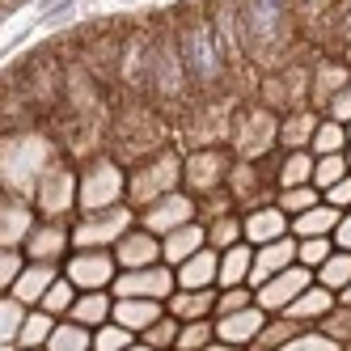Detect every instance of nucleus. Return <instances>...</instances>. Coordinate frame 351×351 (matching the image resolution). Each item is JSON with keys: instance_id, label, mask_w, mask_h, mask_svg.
<instances>
[{"instance_id": "nucleus-1", "label": "nucleus", "mask_w": 351, "mask_h": 351, "mask_svg": "<svg viewBox=\"0 0 351 351\" xmlns=\"http://www.w3.org/2000/svg\"><path fill=\"white\" fill-rule=\"evenodd\" d=\"M51 165H56V148L47 136H38V132L5 136V191L9 195H21L34 204V191Z\"/></svg>"}, {"instance_id": "nucleus-2", "label": "nucleus", "mask_w": 351, "mask_h": 351, "mask_svg": "<svg viewBox=\"0 0 351 351\" xmlns=\"http://www.w3.org/2000/svg\"><path fill=\"white\" fill-rule=\"evenodd\" d=\"M182 169H186V153L178 148H153L132 173H128V204L140 212L157 199L182 191Z\"/></svg>"}, {"instance_id": "nucleus-3", "label": "nucleus", "mask_w": 351, "mask_h": 351, "mask_svg": "<svg viewBox=\"0 0 351 351\" xmlns=\"http://www.w3.org/2000/svg\"><path fill=\"white\" fill-rule=\"evenodd\" d=\"M136 224L140 216L132 204L102 208V212H77V220H72V250H114Z\"/></svg>"}, {"instance_id": "nucleus-4", "label": "nucleus", "mask_w": 351, "mask_h": 351, "mask_svg": "<svg viewBox=\"0 0 351 351\" xmlns=\"http://www.w3.org/2000/svg\"><path fill=\"white\" fill-rule=\"evenodd\" d=\"M119 204H128V173L110 157H93L81 169L77 212H102V208H119Z\"/></svg>"}, {"instance_id": "nucleus-5", "label": "nucleus", "mask_w": 351, "mask_h": 351, "mask_svg": "<svg viewBox=\"0 0 351 351\" xmlns=\"http://www.w3.org/2000/svg\"><path fill=\"white\" fill-rule=\"evenodd\" d=\"M178 51L182 64L191 68V77L199 85H212L220 77V34H216V21L212 17H195L191 26L178 38Z\"/></svg>"}, {"instance_id": "nucleus-6", "label": "nucleus", "mask_w": 351, "mask_h": 351, "mask_svg": "<svg viewBox=\"0 0 351 351\" xmlns=\"http://www.w3.org/2000/svg\"><path fill=\"white\" fill-rule=\"evenodd\" d=\"M77 199H81V173L68 161H56L47 169V178L34 191V208L43 220H77Z\"/></svg>"}, {"instance_id": "nucleus-7", "label": "nucleus", "mask_w": 351, "mask_h": 351, "mask_svg": "<svg viewBox=\"0 0 351 351\" xmlns=\"http://www.w3.org/2000/svg\"><path fill=\"white\" fill-rule=\"evenodd\" d=\"M233 165H237V157H233V153H224V148L204 144V148H195V153H186L182 186H186L191 195H199V199H204V195H216V191L229 186Z\"/></svg>"}, {"instance_id": "nucleus-8", "label": "nucleus", "mask_w": 351, "mask_h": 351, "mask_svg": "<svg viewBox=\"0 0 351 351\" xmlns=\"http://www.w3.org/2000/svg\"><path fill=\"white\" fill-rule=\"evenodd\" d=\"M114 300H165L178 292V271L169 263H157V267H140V271H119V280L110 284Z\"/></svg>"}, {"instance_id": "nucleus-9", "label": "nucleus", "mask_w": 351, "mask_h": 351, "mask_svg": "<svg viewBox=\"0 0 351 351\" xmlns=\"http://www.w3.org/2000/svg\"><path fill=\"white\" fill-rule=\"evenodd\" d=\"M64 275L81 292H102L119 280V258L114 250H72L64 263Z\"/></svg>"}, {"instance_id": "nucleus-10", "label": "nucleus", "mask_w": 351, "mask_h": 351, "mask_svg": "<svg viewBox=\"0 0 351 351\" xmlns=\"http://www.w3.org/2000/svg\"><path fill=\"white\" fill-rule=\"evenodd\" d=\"M280 119L271 110H245L237 123V157L241 161H263L280 148Z\"/></svg>"}, {"instance_id": "nucleus-11", "label": "nucleus", "mask_w": 351, "mask_h": 351, "mask_svg": "<svg viewBox=\"0 0 351 351\" xmlns=\"http://www.w3.org/2000/svg\"><path fill=\"white\" fill-rule=\"evenodd\" d=\"M317 284V275L309 271V267H288L284 275H275L271 284H263V288H254V300H258V309H267L271 317H280V313H288L300 296H305L309 288Z\"/></svg>"}, {"instance_id": "nucleus-12", "label": "nucleus", "mask_w": 351, "mask_h": 351, "mask_svg": "<svg viewBox=\"0 0 351 351\" xmlns=\"http://www.w3.org/2000/svg\"><path fill=\"white\" fill-rule=\"evenodd\" d=\"M195 220H199V195H191L186 186L165 195V199H157V204H148L140 212V224H144L148 233H157V237L182 229V224H195Z\"/></svg>"}, {"instance_id": "nucleus-13", "label": "nucleus", "mask_w": 351, "mask_h": 351, "mask_svg": "<svg viewBox=\"0 0 351 351\" xmlns=\"http://www.w3.org/2000/svg\"><path fill=\"white\" fill-rule=\"evenodd\" d=\"M21 250L30 254V263H51V267L68 263V254H72V220H38Z\"/></svg>"}, {"instance_id": "nucleus-14", "label": "nucleus", "mask_w": 351, "mask_h": 351, "mask_svg": "<svg viewBox=\"0 0 351 351\" xmlns=\"http://www.w3.org/2000/svg\"><path fill=\"white\" fill-rule=\"evenodd\" d=\"M38 208L30 204V199H21V195H9L5 191V204H0V250H9V245H26V237L34 233V224H38Z\"/></svg>"}, {"instance_id": "nucleus-15", "label": "nucleus", "mask_w": 351, "mask_h": 351, "mask_svg": "<svg viewBox=\"0 0 351 351\" xmlns=\"http://www.w3.org/2000/svg\"><path fill=\"white\" fill-rule=\"evenodd\" d=\"M114 258H119V271L157 267V263H165V245H161V237H157V233H148L144 224H136V229L114 245Z\"/></svg>"}, {"instance_id": "nucleus-16", "label": "nucleus", "mask_w": 351, "mask_h": 351, "mask_svg": "<svg viewBox=\"0 0 351 351\" xmlns=\"http://www.w3.org/2000/svg\"><path fill=\"white\" fill-rule=\"evenodd\" d=\"M296 250L300 241L288 233L280 241H271V245H254V271H250V288H263L271 284L275 275H284L288 267H296Z\"/></svg>"}, {"instance_id": "nucleus-17", "label": "nucleus", "mask_w": 351, "mask_h": 351, "mask_svg": "<svg viewBox=\"0 0 351 351\" xmlns=\"http://www.w3.org/2000/svg\"><path fill=\"white\" fill-rule=\"evenodd\" d=\"M292 233V216L280 204H263V208H250L245 212V241L250 245H271Z\"/></svg>"}, {"instance_id": "nucleus-18", "label": "nucleus", "mask_w": 351, "mask_h": 351, "mask_svg": "<svg viewBox=\"0 0 351 351\" xmlns=\"http://www.w3.org/2000/svg\"><path fill=\"white\" fill-rule=\"evenodd\" d=\"M271 322V313L267 309H258V305H250V309H241V313H229V317H216V339L220 343H233V347H254V339L263 335V326Z\"/></svg>"}, {"instance_id": "nucleus-19", "label": "nucleus", "mask_w": 351, "mask_h": 351, "mask_svg": "<svg viewBox=\"0 0 351 351\" xmlns=\"http://www.w3.org/2000/svg\"><path fill=\"white\" fill-rule=\"evenodd\" d=\"M241 21H245V38L271 43L280 34V21H284V0H245Z\"/></svg>"}, {"instance_id": "nucleus-20", "label": "nucleus", "mask_w": 351, "mask_h": 351, "mask_svg": "<svg viewBox=\"0 0 351 351\" xmlns=\"http://www.w3.org/2000/svg\"><path fill=\"white\" fill-rule=\"evenodd\" d=\"M161 245H165V263L178 271L186 258H195V254H199V250H208V224H204V220L182 224V229L165 233V237H161Z\"/></svg>"}, {"instance_id": "nucleus-21", "label": "nucleus", "mask_w": 351, "mask_h": 351, "mask_svg": "<svg viewBox=\"0 0 351 351\" xmlns=\"http://www.w3.org/2000/svg\"><path fill=\"white\" fill-rule=\"evenodd\" d=\"M60 275H64V271H60V267H51V263H30L26 271H21V280L9 288V296H17L21 305L38 309V305H43V296H47V288H51Z\"/></svg>"}, {"instance_id": "nucleus-22", "label": "nucleus", "mask_w": 351, "mask_h": 351, "mask_svg": "<svg viewBox=\"0 0 351 351\" xmlns=\"http://www.w3.org/2000/svg\"><path fill=\"white\" fill-rule=\"evenodd\" d=\"M216 296H220V288H199V292L178 288V292L165 300V309L178 317L182 326L186 322H204V317H216Z\"/></svg>"}, {"instance_id": "nucleus-23", "label": "nucleus", "mask_w": 351, "mask_h": 351, "mask_svg": "<svg viewBox=\"0 0 351 351\" xmlns=\"http://www.w3.org/2000/svg\"><path fill=\"white\" fill-rule=\"evenodd\" d=\"M68 322H77L85 326V330H102L106 322H114V292L102 288V292H81L77 296V305H72Z\"/></svg>"}, {"instance_id": "nucleus-24", "label": "nucleus", "mask_w": 351, "mask_h": 351, "mask_svg": "<svg viewBox=\"0 0 351 351\" xmlns=\"http://www.w3.org/2000/svg\"><path fill=\"white\" fill-rule=\"evenodd\" d=\"M339 309V292H330V288H322V284H313L305 296L296 300V305L284 313V317H292V322H300V326H322V317H330Z\"/></svg>"}, {"instance_id": "nucleus-25", "label": "nucleus", "mask_w": 351, "mask_h": 351, "mask_svg": "<svg viewBox=\"0 0 351 351\" xmlns=\"http://www.w3.org/2000/svg\"><path fill=\"white\" fill-rule=\"evenodd\" d=\"M216 280H220V250H212V245L178 267V288H186V292L216 288Z\"/></svg>"}, {"instance_id": "nucleus-26", "label": "nucleus", "mask_w": 351, "mask_h": 351, "mask_svg": "<svg viewBox=\"0 0 351 351\" xmlns=\"http://www.w3.org/2000/svg\"><path fill=\"white\" fill-rule=\"evenodd\" d=\"M313 165H317V157L309 153V148H288V153L275 161V191L309 186L313 182Z\"/></svg>"}, {"instance_id": "nucleus-27", "label": "nucleus", "mask_w": 351, "mask_h": 351, "mask_svg": "<svg viewBox=\"0 0 351 351\" xmlns=\"http://www.w3.org/2000/svg\"><path fill=\"white\" fill-rule=\"evenodd\" d=\"M250 271H254V245L250 241H237L229 250H220V280H216V288H245Z\"/></svg>"}, {"instance_id": "nucleus-28", "label": "nucleus", "mask_w": 351, "mask_h": 351, "mask_svg": "<svg viewBox=\"0 0 351 351\" xmlns=\"http://www.w3.org/2000/svg\"><path fill=\"white\" fill-rule=\"evenodd\" d=\"M317 123H322V114H313V110H305V106L288 110V114L280 119V148H284V153H288V148H309Z\"/></svg>"}, {"instance_id": "nucleus-29", "label": "nucleus", "mask_w": 351, "mask_h": 351, "mask_svg": "<svg viewBox=\"0 0 351 351\" xmlns=\"http://www.w3.org/2000/svg\"><path fill=\"white\" fill-rule=\"evenodd\" d=\"M157 317H165L161 300H114V322L128 326V330H136V335H144Z\"/></svg>"}, {"instance_id": "nucleus-30", "label": "nucleus", "mask_w": 351, "mask_h": 351, "mask_svg": "<svg viewBox=\"0 0 351 351\" xmlns=\"http://www.w3.org/2000/svg\"><path fill=\"white\" fill-rule=\"evenodd\" d=\"M339 220H343V212L330 208V204L322 199L313 212H305V216H296V220H292V237H335Z\"/></svg>"}, {"instance_id": "nucleus-31", "label": "nucleus", "mask_w": 351, "mask_h": 351, "mask_svg": "<svg viewBox=\"0 0 351 351\" xmlns=\"http://www.w3.org/2000/svg\"><path fill=\"white\" fill-rule=\"evenodd\" d=\"M343 85H351V64H335V60H326V64H317L313 68V102L326 110V102L343 89Z\"/></svg>"}, {"instance_id": "nucleus-32", "label": "nucleus", "mask_w": 351, "mask_h": 351, "mask_svg": "<svg viewBox=\"0 0 351 351\" xmlns=\"http://www.w3.org/2000/svg\"><path fill=\"white\" fill-rule=\"evenodd\" d=\"M347 148H351L347 128H343L339 119H326V114H322L317 132H313V144H309V153H313V157H330V153H347Z\"/></svg>"}, {"instance_id": "nucleus-33", "label": "nucleus", "mask_w": 351, "mask_h": 351, "mask_svg": "<svg viewBox=\"0 0 351 351\" xmlns=\"http://www.w3.org/2000/svg\"><path fill=\"white\" fill-rule=\"evenodd\" d=\"M300 330H309V326H300V322H292V317H271L267 326H263V335L254 339V347H250V351H280L284 343H292Z\"/></svg>"}, {"instance_id": "nucleus-34", "label": "nucleus", "mask_w": 351, "mask_h": 351, "mask_svg": "<svg viewBox=\"0 0 351 351\" xmlns=\"http://www.w3.org/2000/svg\"><path fill=\"white\" fill-rule=\"evenodd\" d=\"M56 326H60V317H51L47 309H30L26 326H21V339H17V347H26V351H38V347H47V343H51V335H56Z\"/></svg>"}, {"instance_id": "nucleus-35", "label": "nucleus", "mask_w": 351, "mask_h": 351, "mask_svg": "<svg viewBox=\"0 0 351 351\" xmlns=\"http://www.w3.org/2000/svg\"><path fill=\"white\" fill-rule=\"evenodd\" d=\"M237 241H245V216L241 212H229V216H220V220L208 224V245L212 250H229Z\"/></svg>"}, {"instance_id": "nucleus-36", "label": "nucleus", "mask_w": 351, "mask_h": 351, "mask_svg": "<svg viewBox=\"0 0 351 351\" xmlns=\"http://www.w3.org/2000/svg\"><path fill=\"white\" fill-rule=\"evenodd\" d=\"M47 351H93V330H85V326L60 317L51 343H47Z\"/></svg>"}, {"instance_id": "nucleus-37", "label": "nucleus", "mask_w": 351, "mask_h": 351, "mask_svg": "<svg viewBox=\"0 0 351 351\" xmlns=\"http://www.w3.org/2000/svg\"><path fill=\"white\" fill-rule=\"evenodd\" d=\"M26 317H30V305H21L17 296L5 292V300H0V343H13V347H17Z\"/></svg>"}, {"instance_id": "nucleus-38", "label": "nucleus", "mask_w": 351, "mask_h": 351, "mask_svg": "<svg viewBox=\"0 0 351 351\" xmlns=\"http://www.w3.org/2000/svg\"><path fill=\"white\" fill-rule=\"evenodd\" d=\"M296 241H300L296 263H300V267H309L313 275H317L326 263H330V258H335V250H339V245H335V237H296Z\"/></svg>"}, {"instance_id": "nucleus-39", "label": "nucleus", "mask_w": 351, "mask_h": 351, "mask_svg": "<svg viewBox=\"0 0 351 351\" xmlns=\"http://www.w3.org/2000/svg\"><path fill=\"white\" fill-rule=\"evenodd\" d=\"M275 204H280L292 220L296 216H305V212H313L317 204H322V191L309 182V186H288V191H275Z\"/></svg>"}, {"instance_id": "nucleus-40", "label": "nucleus", "mask_w": 351, "mask_h": 351, "mask_svg": "<svg viewBox=\"0 0 351 351\" xmlns=\"http://www.w3.org/2000/svg\"><path fill=\"white\" fill-rule=\"evenodd\" d=\"M77 296H81V288L68 280V275H60V280L47 288V296H43V305L38 309H47L51 317H68L72 313V305H77Z\"/></svg>"}, {"instance_id": "nucleus-41", "label": "nucleus", "mask_w": 351, "mask_h": 351, "mask_svg": "<svg viewBox=\"0 0 351 351\" xmlns=\"http://www.w3.org/2000/svg\"><path fill=\"white\" fill-rule=\"evenodd\" d=\"M178 335H182V322L165 309V317H157L153 326H148V330L140 335V343H148L153 351H173L178 347Z\"/></svg>"}, {"instance_id": "nucleus-42", "label": "nucleus", "mask_w": 351, "mask_h": 351, "mask_svg": "<svg viewBox=\"0 0 351 351\" xmlns=\"http://www.w3.org/2000/svg\"><path fill=\"white\" fill-rule=\"evenodd\" d=\"M317 284L330 288V292H347L351 288V254L347 250H335V258L317 271Z\"/></svg>"}, {"instance_id": "nucleus-43", "label": "nucleus", "mask_w": 351, "mask_h": 351, "mask_svg": "<svg viewBox=\"0 0 351 351\" xmlns=\"http://www.w3.org/2000/svg\"><path fill=\"white\" fill-rule=\"evenodd\" d=\"M351 173V165H347V153H330V157H317V165H313V186L326 195L335 182H343Z\"/></svg>"}, {"instance_id": "nucleus-44", "label": "nucleus", "mask_w": 351, "mask_h": 351, "mask_svg": "<svg viewBox=\"0 0 351 351\" xmlns=\"http://www.w3.org/2000/svg\"><path fill=\"white\" fill-rule=\"evenodd\" d=\"M216 343V317H204V322H186L182 335H178V347L173 351H204Z\"/></svg>"}, {"instance_id": "nucleus-45", "label": "nucleus", "mask_w": 351, "mask_h": 351, "mask_svg": "<svg viewBox=\"0 0 351 351\" xmlns=\"http://www.w3.org/2000/svg\"><path fill=\"white\" fill-rule=\"evenodd\" d=\"M132 343H140V335L119 322H106L102 330H93V351H128Z\"/></svg>"}, {"instance_id": "nucleus-46", "label": "nucleus", "mask_w": 351, "mask_h": 351, "mask_svg": "<svg viewBox=\"0 0 351 351\" xmlns=\"http://www.w3.org/2000/svg\"><path fill=\"white\" fill-rule=\"evenodd\" d=\"M26 267H30V254H26L21 245H9L5 254H0V288L9 292V288L21 280V271H26Z\"/></svg>"}, {"instance_id": "nucleus-47", "label": "nucleus", "mask_w": 351, "mask_h": 351, "mask_svg": "<svg viewBox=\"0 0 351 351\" xmlns=\"http://www.w3.org/2000/svg\"><path fill=\"white\" fill-rule=\"evenodd\" d=\"M250 305H258L254 300V288H220V296H216V317H229V313H241V309H250Z\"/></svg>"}, {"instance_id": "nucleus-48", "label": "nucleus", "mask_w": 351, "mask_h": 351, "mask_svg": "<svg viewBox=\"0 0 351 351\" xmlns=\"http://www.w3.org/2000/svg\"><path fill=\"white\" fill-rule=\"evenodd\" d=\"M280 351H343V343H335L330 335H322L317 326H313V330H300L292 343H284Z\"/></svg>"}, {"instance_id": "nucleus-49", "label": "nucleus", "mask_w": 351, "mask_h": 351, "mask_svg": "<svg viewBox=\"0 0 351 351\" xmlns=\"http://www.w3.org/2000/svg\"><path fill=\"white\" fill-rule=\"evenodd\" d=\"M317 330L322 335H330L335 343H351V305H343V300H339V309L330 313V317H322V326H317Z\"/></svg>"}, {"instance_id": "nucleus-50", "label": "nucleus", "mask_w": 351, "mask_h": 351, "mask_svg": "<svg viewBox=\"0 0 351 351\" xmlns=\"http://www.w3.org/2000/svg\"><path fill=\"white\" fill-rule=\"evenodd\" d=\"M326 119H339L343 128L351 123V85H343V89L330 97V102H326Z\"/></svg>"}, {"instance_id": "nucleus-51", "label": "nucleus", "mask_w": 351, "mask_h": 351, "mask_svg": "<svg viewBox=\"0 0 351 351\" xmlns=\"http://www.w3.org/2000/svg\"><path fill=\"white\" fill-rule=\"evenodd\" d=\"M322 199H326V204H330V208H339V212H351V173H347L343 182H335V186L326 191Z\"/></svg>"}, {"instance_id": "nucleus-52", "label": "nucleus", "mask_w": 351, "mask_h": 351, "mask_svg": "<svg viewBox=\"0 0 351 351\" xmlns=\"http://www.w3.org/2000/svg\"><path fill=\"white\" fill-rule=\"evenodd\" d=\"M335 245L351 254V212H343V220H339V229H335Z\"/></svg>"}, {"instance_id": "nucleus-53", "label": "nucleus", "mask_w": 351, "mask_h": 351, "mask_svg": "<svg viewBox=\"0 0 351 351\" xmlns=\"http://www.w3.org/2000/svg\"><path fill=\"white\" fill-rule=\"evenodd\" d=\"M204 351H245V347H233V343H220V339H216V343H212V347H204Z\"/></svg>"}, {"instance_id": "nucleus-54", "label": "nucleus", "mask_w": 351, "mask_h": 351, "mask_svg": "<svg viewBox=\"0 0 351 351\" xmlns=\"http://www.w3.org/2000/svg\"><path fill=\"white\" fill-rule=\"evenodd\" d=\"M0 351H26V347H13V343H5V347H0ZM38 351H47V347H38Z\"/></svg>"}, {"instance_id": "nucleus-55", "label": "nucleus", "mask_w": 351, "mask_h": 351, "mask_svg": "<svg viewBox=\"0 0 351 351\" xmlns=\"http://www.w3.org/2000/svg\"><path fill=\"white\" fill-rule=\"evenodd\" d=\"M128 351H153V347H148V343H132Z\"/></svg>"}, {"instance_id": "nucleus-56", "label": "nucleus", "mask_w": 351, "mask_h": 351, "mask_svg": "<svg viewBox=\"0 0 351 351\" xmlns=\"http://www.w3.org/2000/svg\"><path fill=\"white\" fill-rule=\"evenodd\" d=\"M339 300H343V305H351V288H347V292H339Z\"/></svg>"}, {"instance_id": "nucleus-57", "label": "nucleus", "mask_w": 351, "mask_h": 351, "mask_svg": "<svg viewBox=\"0 0 351 351\" xmlns=\"http://www.w3.org/2000/svg\"><path fill=\"white\" fill-rule=\"evenodd\" d=\"M343 30H347V43H351V13H347V21H343Z\"/></svg>"}, {"instance_id": "nucleus-58", "label": "nucleus", "mask_w": 351, "mask_h": 351, "mask_svg": "<svg viewBox=\"0 0 351 351\" xmlns=\"http://www.w3.org/2000/svg\"><path fill=\"white\" fill-rule=\"evenodd\" d=\"M347 165H351V148H347Z\"/></svg>"}, {"instance_id": "nucleus-59", "label": "nucleus", "mask_w": 351, "mask_h": 351, "mask_svg": "<svg viewBox=\"0 0 351 351\" xmlns=\"http://www.w3.org/2000/svg\"><path fill=\"white\" fill-rule=\"evenodd\" d=\"M347 140H351V123H347Z\"/></svg>"}, {"instance_id": "nucleus-60", "label": "nucleus", "mask_w": 351, "mask_h": 351, "mask_svg": "<svg viewBox=\"0 0 351 351\" xmlns=\"http://www.w3.org/2000/svg\"><path fill=\"white\" fill-rule=\"evenodd\" d=\"M343 351H351V343H347V347H343Z\"/></svg>"}]
</instances>
